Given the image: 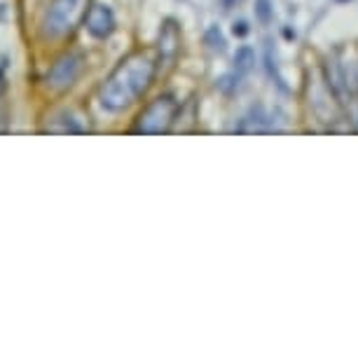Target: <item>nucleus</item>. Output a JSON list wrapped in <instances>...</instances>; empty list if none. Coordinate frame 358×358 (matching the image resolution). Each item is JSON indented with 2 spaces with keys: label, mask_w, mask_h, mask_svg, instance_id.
I'll return each instance as SVG.
<instances>
[{
  "label": "nucleus",
  "mask_w": 358,
  "mask_h": 358,
  "mask_svg": "<svg viewBox=\"0 0 358 358\" xmlns=\"http://www.w3.org/2000/svg\"><path fill=\"white\" fill-rule=\"evenodd\" d=\"M159 69V59H155L150 52H131L122 62L115 66V71L99 87V101L106 110L122 113L136 101L145 96L155 83Z\"/></svg>",
  "instance_id": "f257e3e1"
},
{
  "label": "nucleus",
  "mask_w": 358,
  "mask_h": 358,
  "mask_svg": "<svg viewBox=\"0 0 358 358\" xmlns=\"http://www.w3.org/2000/svg\"><path fill=\"white\" fill-rule=\"evenodd\" d=\"M180 113V103L171 94H159L157 99H152L143 110L138 113L134 131L148 134V136H157V134H166L173 127L176 117Z\"/></svg>",
  "instance_id": "f03ea898"
},
{
  "label": "nucleus",
  "mask_w": 358,
  "mask_h": 358,
  "mask_svg": "<svg viewBox=\"0 0 358 358\" xmlns=\"http://www.w3.org/2000/svg\"><path fill=\"white\" fill-rule=\"evenodd\" d=\"M80 5H83V0H52L45 15V24H43L45 36L47 38L66 36V33L73 29V24L78 22L80 10H83Z\"/></svg>",
  "instance_id": "7ed1b4c3"
},
{
  "label": "nucleus",
  "mask_w": 358,
  "mask_h": 358,
  "mask_svg": "<svg viewBox=\"0 0 358 358\" xmlns=\"http://www.w3.org/2000/svg\"><path fill=\"white\" fill-rule=\"evenodd\" d=\"M83 64L85 57L80 52H69L64 57H59L57 62L52 64L50 73H47V85L52 87L54 92H64L69 87L76 85V80L83 73Z\"/></svg>",
  "instance_id": "20e7f679"
},
{
  "label": "nucleus",
  "mask_w": 358,
  "mask_h": 358,
  "mask_svg": "<svg viewBox=\"0 0 358 358\" xmlns=\"http://www.w3.org/2000/svg\"><path fill=\"white\" fill-rule=\"evenodd\" d=\"M85 31L96 40L110 38L115 31V10L108 3L94 0L90 10L85 12Z\"/></svg>",
  "instance_id": "39448f33"
},
{
  "label": "nucleus",
  "mask_w": 358,
  "mask_h": 358,
  "mask_svg": "<svg viewBox=\"0 0 358 358\" xmlns=\"http://www.w3.org/2000/svg\"><path fill=\"white\" fill-rule=\"evenodd\" d=\"M178 52H180V36H178V29L169 22L164 29H162V36H159V64L166 62V66H171L176 59H178Z\"/></svg>",
  "instance_id": "423d86ee"
},
{
  "label": "nucleus",
  "mask_w": 358,
  "mask_h": 358,
  "mask_svg": "<svg viewBox=\"0 0 358 358\" xmlns=\"http://www.w3.org/2000/svg\"><path fill=\"white\" fill-rule=\"evenodd\" d=\"M251 64H253V52H251V47H239V52H236V57H234L236 73H246L248 69H251Z\"/></svg>",
  "instance_id": "0eeeda50"
},
{
  "label": "nucleus",
  "mask_w": 358,
  "mask_h": 358,
  "mask_svg": "<svg viewBox=\"0 0 358 358\" xmlns=\"http://www.w3.org/2000/svg\"><path fill=\"white\" fill-rule=\"evenodd\" d=\"M255 17H258L260 24H269L274 17V8L272 0H255Z\"/></svg>",
  "instance_id": "6e6552de"
},
{
  "label": "nucleus",
  "mask_w": 358,
  "mask_h": 358,
  "mask_svg": "<svg viewBox=\"0 0 358 358\" xmlns=\"http://www.w3.org/2000/svg\"><path fill=\"white\" fill-rule=\"evenodd\" d=\"M206 43H208V47H211V50H215V52H222L225 50V38H222V33L218 31V29H211L206 33Z\"/></svg>",
  "instance_id": "1a4fd4ad"
},
{
  "label": "nucleus",
  "mask_w": 358,
  "mask_h": 358,
  "mask_svg": "<svg viewBox=\"0 0 358 358\" xmlns=\"http://www.w3.org/2000/svg\"><path fill=\"white\" fill-rule=\"evenodd\" d=\"M232 33L236 38H246L248 36V24L246 22H234L232 24Z\"/></svg>",
  "instance_id": "9d476101"
},
{
  "label": "nucleus",
  "mask_w": 358,
  "mask_h": 358,
  "mask_svg": "<svg viewBox=\"0 0 358 358\" xmlns=\"http://www.w3.org/2000/svg\"><path fill=\"white\" fill-rule=\"evenodd\" d=\"M0 92H3V76H0Z\"/></svg>",
  "instance_id": "9b49d317"
},
{
  "label": "nucleus",
  "mask_w": 358,
  "mask_h": 358,
  "mask_svg": "<svg viewBox=\"0 0 358 358\" xmlns=\"http://www.w3.org/2000/svg\"><path fill=\"white\" fill-rule=\"evenodd\" d=\"M337 3H349V0H337Z\"/></svg>",
  "instance_id": "f8f14e48"
}]
</instances>
